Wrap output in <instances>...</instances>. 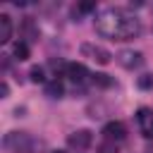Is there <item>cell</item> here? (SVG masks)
<instances>
[{"label": "cell", "mask_w": 153, "mask_h": 153, "mask_svg": "<svg viewBox=\"0 0 153 153\" xmlns=\"http://www.w3.org/2000/svg\"><path fill=\"white\" fill-rule=\"evenodd\" d=\"M139 33H141V22L134 19V17H124L120 33H117V41H129V38H136Z\"/></svg>", "instance_id": "277c9868"}, {"label": "cell", "mask_w": 153, "mask_h": 153, "mask_svg": "<svg viewBox=\"0 0 153 153\" xmlns=\"http://www.w3.org/2000/svg\"><path fill=\"white\" fill-rule=\"evenodd\" d=\"M93 84L100 88H108V86H112V79L108 74H93Z\"/></svg>", "instance_id": "4fadbf2b"}, {"label": "cell", "mask_w": 153, "mask_h": 153, "mask_svg": "<svg viewBox=\"0 0 153 153\" xmlns=\"http://www.w3.org/2000/svg\"><path fill=\"white\" fill-rule=\"evenodd\" d=\"M136 84H139V88H143V91L153 88V74H141V76L136 79Z\"/></svg>", "instance_id": "5bb4252c"}, {"label": "cell", "mask_w": 153, "mask_h": 153, "mask_svg": "<svg viewBox=\"0 0 153 153\" xmlns=\"http://www.w3.org/2000/svg\"><path fill=\"white\" fill-rule=\"evenodd\" d=\"M91 141H93V134L88 129H76V131H72L67 136V146L69 148H76V151H86L91 146Z\"/></svg>", "instance_id": "3957f363"}, {"label": "cell", "mask_w": 153, "mask_h": 153, "mask_svg": "<svg viewBox=\"0 0 153 153\" xmlns=\"http://www.w3.org/2000/svg\"><path fill=\"white\" fill-rule=\"evenodd\" d=\"M117 62H120L124 69H136V67H141L143 55H141L139 50H120V53H117Z\"/></svg>", "instance_id": "5b68a950"}, {"label": "cell", "mask_w": 153, "mask_h": 153, "mask_svg": "<svg viewBox=\"0 0 153 153\" xmlns=\"http://www.w3.org/2000/svg\"><path fill=\"white\" fill-rule=\"evenodd\" d=\"M81 14H88V12H93L96 10V2H79V7H76Z\"/></svg>", "instance_id": "2e32d148"}, {"label": "cell", "mask_w": 153, "mask_h": 153, "mask_svg": "<svg viewBox=\"0 0 153 153\" xmlns=\"http://www.w3.org/2000/svg\"><path fill=\"white\" fill-rule=\"evenodd\" d=\"M12 38V19L7 14H0V43H10Z\"/></svg>", "instance_id": "9c48e42d"}, {"label": "cell", "mask_w": 153, "mask_h": 153, "mask_svg": "<svg viewBox=\"0 0 153 153\" xmlns=\"http://www.w3.org/2000/svg\"><path fill=\"white\" fill-rule=\"evenodd\" d=\"M67 76H69L74 84H81V81L88 76V72H86V67H84V65L72 62V65H67Z\"/></svg>", "instance_id": "ba28073f"}, {"label": "cell", "mask_w": 153, "mask_h": 153, "mask_svg": "<svg viewBox=\"0 0 153 153\" xmlns=\"http://www.w3.org/2000/svg\"><path fill=\"white\" fill-rule=\"evenodd\" d=\"M81 55H86V57H91L93 62H98V65H108L110 62V50H105L103 45H93V43H84L81 45Z\"/></svg>", "instance_id": "7a4b0ae2"}, {"label": "cell", "mask_w": 153, "mask_h": 153, "mask_svg": "<svg viewBox=\"0 0 153 153\" xmlns=\"http://www.w3.org/2000/svg\"><path fill=\"white\" fill-rule=\"evenodd\" d=\"M29 79H31L33 84H43V81H45V72H43V67H31Z\"/></svg>", "instance_id": "7c38bea8"}, {"label": "cell", "mask_w": 153, "mask_h": 153, "mask_svg": "<svg viewBox=\"0 0 153 153\" xmlns=\"http://www.w3.org/2000/svg\"><path fill=\"white\" fill-rule=\"evenodd\" d=\"M53 153H65V151H53Z\"/></svg>", "instance_id": "ac0fdd59"}, {"label": "cell", "mask_w": 153, "mask_h": 153, "mask_svg": "<svg viewBox=\"0 0 153 153\" xmlns=\"http://www.w3.org/2000/svg\"><path fill=\"white\" fill-rule=\"evenodd\" d=\"M122 19L124 14L117 12V10H108V12H100L96 17V31L105 38H117L120 33V26H122Z\"/></svg>", "instance_id": "6da1fadb"}, {"label": "cell", "mask_w": 153, "mask_h": 153, "mask_svg": "<svg viewBox=\"0 0 153 153\" xmlns=\"http://www.w3.org/2000/svg\"><path fill=\"white\" fill-rule=\"evenodd\" d=\"M136 120H139V129L146 139H153V110L151 108H141L136 112Z\"/></svg>", "instance_id": "8992f818"}, {"label": "cell", "mask_w": 153, "mask_h": 153, "mask_svg": "<svg viewBox=\"0 0 153 153\" xmlns=\"http://www.w3.org/2000/svg\"><path fill=\"white\" fill-rule=\"evenodd\" d=\"M45 93H48L50 98H60V96L65 93V86H62V84H60V81L55 79V81H50V84L45 86Z\"/></svg>", "instance_id": "8fae6325"}, {"label": "cell", "mask_w": 153, "mask_h": 153, "mask_svg": "<svg viewBox=\"0 0 153 153\" xmlns=\"http://www.w3.org/2000/svg\"><path fill=\"white\" fill-rule=\"evenodd\" d=\"M7 93H10V86H7V81H2V84H0V96L7 98Z\"/></svg>", "instance_id": "e0dca14e"}, {"label": "cell", "mask_w": 153, "mask_h": 153, "mask_svg": "<svg viewBox=\"0 0 153 153\" xmlns=\"http://www.w3.org/2000/svg\"><path fill=\"white\" fill-rule=\"evenodd\" d=\"M103 134H105V139L108 141H122L124 139V134H127V129H124V124L122 122H108L105 124V129H103Z\"/></svg>", "instance_id": "52a82bcc"}, {"label": "cell", "mask_w": 153, "mask_h": 153, "mask_svg": "<svg viewBox=\"0 0 153 153\" xmlns=\"http://www.w3.org/2000/svg\"><path fill=\"white\" fill-rule=\"evenodd\" d=\"M98 153H117V146L112 141H105V143L98 146Z\"/></svg>", "instance_id": "9a60e30c"}, {"label": "cell", "mask_w": 153, "mask_h": 153, "mask_svg": "<svg viewBox=\"0 0 153 153\" xmlns=\"http://www.w3.org/2000/svg\"><path fill=\"white\" fill-rule=\"evenodd\" d=\"M12 55H14L17 60H29L31 50H29V45H26L24 41H17V43H14V48H12Z\"/></svg>", "instance_id": "30bf717a"}]
</instances>
